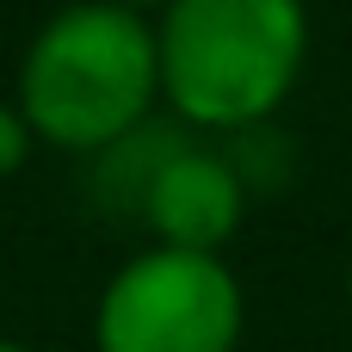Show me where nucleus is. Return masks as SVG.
I'll use <instances>...</instances> for the list:
<instances>
[{"mask_svg":"<svg viewBox=\"0 0 352 352\" xmlns=\"http://www.w3.org/2000/svg\"><path fill=\"white\" fill-rule=\"evenodd\" d=\"M179 148H192L186 124H167V118L136 124L130 136H118L111 148L93 155V179H87L93 204H99L105 217H118V223H142V204H148L161 167H167Z\"/></svg>","mask_w":352,"mask_h":352,"instance_id":"5","label":"nucleus"},{"mask_svg":"<svg viewBox=\"0 0 352 352\" xmlns=\"http://www.w3.org/2000/svg\"><path fill=\"white\" fill-rule=\"evenodd\" d=\"M241 210H248V192H241L235 167L223 161V148L192 142L161 167V179L142 204V229L173 254H217L241 229Z\"/></svg>","mask_w":352,"mask_h":352,"instance_id":"4","label":"nucleus"},{"mask_svg":"<svg viewBox=\"0 0 352 352\" xmlns=\"http://www.w3.org/2000/svg\"><path fill=\"white\" fill-rule=\"evenodd\" d=\"M346 297H352V260H346Z\"/></svg>","mask_w":352,"mask_h":352,"instance_id":"9","label":"nucleus"},{"mask_svg":"<svg viewBox=\"0 0 352 352\" xmlns=\"http://www.w3.org/2000/svg\"><path fill=\"white\" fill-rule=\"evenodd\" d=\"M241 285L217 254H136L99 297V352H235L241 340Z\"/></svg>","mask_w":352,"mask_h":352,"instance_id":"3","label":"nucleus"},{"mask_svg":"<svg viewBox=\"0 0 352 352\" xmlns=\"http://www.w3.org/2000/svg\"><path fill=\"white\" fill-rule=\"evenodd\" d=\"M161 93L155 25L130 6H74L56 12L19 68V118L56 148L99 155L136 124Z\"/></svg>","mask_w":352,"mask_h":352,"instance_id":"1","label":"nucleus"},{"mask_svg":"<svg viewBox=\"0 0 352 352\" xmlns=\"http://www.w3.org/2000/svg\"><path fill=\"white\" fill-rule=\"evenodd\" d=\"M25 155H31V124H25L19 111H6V105H0V179H6V173H19V167H25Z\"/></svg>","mask_w":352,"mask_h":352,"instance_id":"7","label":"nucleus"},{"mask_svg":"<svg viewBox=\"0 0 352 352\" xmlns=\"http://www.w3.org/2000/svg\"><path fill=\"white\" fill-rule=\"evenodd\" d=\"M155 50L179 124L235 136L272 124L303 68L309 25L291 0H179L155 25Z\"/></svg>","mask_w":352,"mask_h":352,"instance_id":"2","label":"nucleus"},{"mask_svg":"<svg viewBox=\"0 0 352 352\" xmlns=\"http://www.w3.org/2000/svg\"><path fill=\"white\" fill-rule=\"evenodd\" d=\"M0 352H31V346H19V340H0Z\"/></svg>","mask_w":352,"mask_h":352,"instance_id":"8","label":"nucleus"},{"mask_svg":"<svg viewBox=\"0 0 352 352\" xmlns=\"http://www.w3.org/2000/svg\"><path fill=\"white\" fill-rule=\"evenodd\" d=\"M223 161L235 167V179H241L248 198H266V192H278V186L291 179V136H278L272 124L235 130L229 148H223Z\"/></svg>","mask_w":352,"mask_h":352,"instance_id":"6","label":"nucleus"}]
</instances>
